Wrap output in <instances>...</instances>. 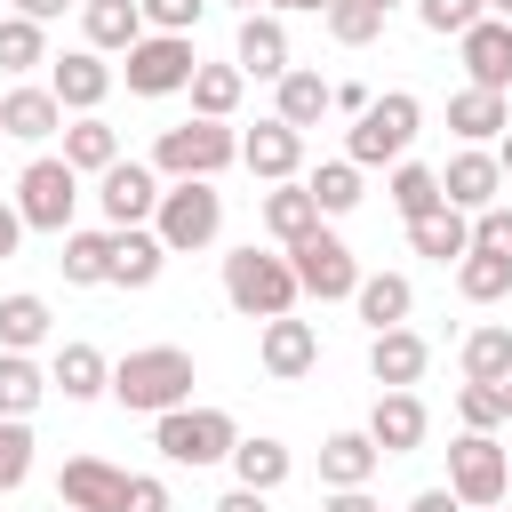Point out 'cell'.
<instances>
[{
    "instance_id": "cell-27",
    "label": "cell",
    "mask_w": 512,
    "mask_h": 512,
    "mask_svg": "<svg viewBox=\"0 0 512 512\" xmlns=\"http://www.w3.org/2000/svg\"><path fill=\"white\" fill-rule=\"evenodd\" d=\"M264 232H272L280 248L312 240V232H320V200H312L304 184H280V192H264Z\"/></svg>"
},
{
    "instance_id": "cell-9",
    "label": "cell",
    "mask_w": 512,
    "mask_h": 512,
    "mask_svg": "<svg viewBox=\"0 0 512 512\" xmlns=\"http://www.w3.org/2000/svg\"><path fill=\"white\" fill-rule=\"evenodd\" d=\"M288 264H296V288L304 296H320V304H336V296H360V256L336 240V232H312V240H296L288 248Z\"/></svg>"
},
{
    "instance_id": "cell-30",
    "label": "cell",
    "mask_w": 512,
    "mask_h": 512,
    "mask_svg": "<svg viewBox=\"0 0 512 512\" xmlns=\"http://www.w3.org/2000/svg\"><path fill=\"white\" fill-rule=\"evenodd\" d=\"M48 384H56L64 400H96V392H112V368H104L96 344H64V352L48 360Z\"/></svg>"
},
{
    "instance_id": "cell-19",
    "label": "cell",
    "mask_w": 512,
    "mask_h": 512,
    "mask_svg": "<svg viewBox=\"0 0 512 512\" xmlns=\"http://www.w3.org/2000/svg\"><path fill=\"white\" fill-rule=\"evenodd\" d=\"M48 88H56V104H64V112H96V104L112 96V64H104L96 48H72V56H56Z\"/></svg>"
},
{
    "instance_id": "cell-47",
    "label": "cell",
    "mask_w": 512,
    "mask_h": 512,
    "mask_svg": "<svg viewBox=\"0 0 512 512\" xmlns=\"http://www.w3.org/2000/svg\"><path fill=\"white\" fill-rule=\"evenodd\" d=\"M472 248L512 256V208H480V216H472Z\"/></svg>"
},
{
    "instance_id": "cell-17",
    "label": "cell",
    "mask_w": 512,
    "mask_h": 512,
    "mask_svg": "<svg viewBox=\"0 0 512 512\" xmlns=\"http://www.w3.org/2000/svg\"><path fill=\"white\" fill-rule=\"evenodd\" d=\"M424 368H432V344H424L416 328H384V336H368V376H376L384 392H408Z\"/></svg>"
},
{
    "instance_id": "cell-51",
    "label": "cell",
    "mask_w": 512,
    "mask_h": 512,
    "mask_svg": "<svg viewBox=\"0 0 512 512\" xmlns=\"http://www.w3.org/2000/svg\"><path fill=\"white\" fill-rule=\"evenodd\" d=\"M16 240H24V216H16V208H8V200H0V264H8V256H16Z\"/></svg>"
},
{
    "instance_id": "cell-5",
    "label": "cell",
    "mask_w": 512,
    "mask_h": 512,
    "mask_svg": "<svg viewBox=\"0 0 512 512\" xmlns=\"http://www.w3.org/2000/svg\"><path fill=\"white\" fill-rule=\"evenodd\" d=\"M416 128H424V104H416L408 88H392V96H376V104L352 120L344 160H352V168H384V160H400V152L416 144Z\"/></svg>"
},
{
    "instance_id": "cell-15",
    "label": "cell",
    "mask_w": 512,
    "mask_h": 512,
    "mask_svg": "<svg viewBox=\"0 0 512 512\" xmlns=\"http://www.w3.org/2000/svg\"><path fill=\"white\" fill-rule=\"evenodd\" d=\"M56 496H64L72 512H120L128 472H120V464H104V456H72V464L56 472Z\"/></svg>"
},
{
    "instance_id": "cell-52",
    "label": "cell",
    "mask_w": 512,
    "mask_h": 512,
    "mask_svg": "<svg viewBox=\"0 0 512 512\" xmlns=\"http://www.w3.org/2000/svg\"><path fill=\"white\" fill-rule=\"evenodd\" d=\"M368 104H376V96H368V88H360V80H344V88H336V112H352V120H360V112H368Z\"/></svg>"
},
{
    "instance_id": "cell-59",
    "label": "cell",
    "mask_w": 512,
    "mask_h": 512,
    "mask_svg": "<svg viewBox=\"0 0 512 512\" xmlns=\"http://www.w3.org/2000/svg\"><path fill=\"white\" fill-rule=\"evenodd\" d=\"M504 408H512V376H504Z\"/></svg>"
},
{
    "instance_id": "cell-32",
    "label": "cell",
    "mask_w": 512,
    "mask_h": 512,
    "mask_svg": "<svg viewBox=\"0 0 512 512\" xmlns=\"http://www.w3.org/2000/svg\"><path fill=\"white\" fill-rule=\"evenodd\" d=\"M320 112H336V88H328L320 72H288V80H280V104H272V120H288V128H312Z\"/></svg>"
},
{
    "instance_id": "cell-14",
    "label": "cell",
    "mask_w": 512,
    "mask_h": 512,
    "mask_svg": "<svg viewBox=\"0 0 512 512\" xmlns=\"http://www.w3.org/2000/svg\"><path fill=\"white\" fill-rule=\"evenodd\" d=\"M440 192H448V208H464V216L496 208V192H504V168H496V152L464 144V152H456V160L440 168Z\"/></svg>"
},
{
    "instance_id": "cell-29",
    "label": "cell",
    "mask_w": 512,
    "mask_h": 512,
    "mask_svg": "<svg viewBox=\"0 0 512 512\" xmlns=\"http://www.w3.org/2000/svg\"><path fill=\"white\" fill-rule=\"evenodd\" d=\"M352 304H360V320H368V328L384 336V328H408V312H416V288H408L400 272H368Z\"/></svg>"
},
{
    "instance_id": "cell-54",
    "label": "cell",
    "mask_w": 512,
    "mask_h": 512,
    "mask_svg": "<svg viewBox=\"0 0 512 512\" xmlns=\"http://www.w3.org/2000/svg\"><path fill=\"white\" fill-rule=\"evenodd\" d=\"M216 512H264V496L256 488H232V496H216Z\"/></svg>"
},
{
    "instance_id": "cell-53",
    "label": "cell",
    "mask_w": 512,
    "mask_h": 512,
    "mask_svg": "<svg viewBox=\"0 0 512 512\" xmlns=\"http://www.w3.org/2000/svg\"><path fill=\"white\" fill-rule=\"evenodd\" d=\"M72 0H16V16H32V24H56Z\"/></svg>"
},
{
    "instance_id": "cell-1",
    "label": "cell",
    "mask_w": 512,
    "mask_h": 512,
    "mask_svg": "<svg viewBox=\"0 0 512 512\" xmlns=\"http://www.w3.org/2000/svg\"><path fill=\"white\" fill-rule=\"evenodd\" d=\"M192 384H200V368H192V352H184V344H144V352H128V360L112 368V400H120V408H136V416L192 408Z\"/></svg>"
},
{
    "instance_id": "cell-16",
    "label": "cell",
    "mask_w": 512,
    "mask_h": 512,
    "mask_svg": "<svg viewBox=\"0 0 512 512\" xmlns=\"http://www.w3.org/2000/svg\"><path fill=\"white\" fill-rule=\"evenodd\" d=\"M232 56H240V72H256V80H288V72H296V64H288V24H280L272 8L240 16V40H232Z\"/></svg>"
},
{
    "instance_id": "cell-10",
    "label": "cell",
    "mask_w": 512,
    "mask_h": 512,
    "mask_svg": "<svg viewBox=\"0 0 512 512\" xmlns=\"http://www.w3.org/2000/svg\"><path fill=\"white\" fill-rule=\"evenodd\" d=\"M192 72H200V56H192V40H176V32H144V40L128 48V88H136V96H176V88H192Z\"/></svg>"
},
{
    "instance_id": "cell-57",
    "label": "cell",
    "mask_w": 512,
    "mask_h": 512,
    "mask_svg": "<svg viewBox=\"0 0 512 512\" xmlns=\"http://www.w3.org/2000/svg\"><path fill=\"white\" fill-rule=\"evenodd\" d=\"M488 16H504V24H512V0H488Z\"/></svg>"
},
{
    "instance_id": "cell-13",
    "label": "cell",
    "mask_w": 512,
    "mask_h": 512,
    "mask_svg": "<svg viewBox=\"0 0 512 512\" xmlns=\"http://www.w3.org/2000/svg\"><path fill=\"white\" fill-rule=\"evenodd\" d=\"M240 160H248V176H264V184H296V168H304V128L256 120V128L240 136Z\"/></svg>"
},
{
    "instance_id": "cell-58",
    "label": "cell",
    "mask_w": 512,
    "mask_h": 512,
    "mask_svg": "<svg viewBox=\"0 0 512 512\" xmlns=\"http://www.w3.org/2000/svg\"><path fill=\"white\" fill-rule=\"evenodd\" d=\"M232 8H248V16H256V8H264V0H232Z\"/></svg>"
},
{
    "instance_id": "cell-20",
    "label": "cell",
    "mask_w": 512,
    "mask_h": 512,
    "mask_svg": "<svg viewBox=\"0 0 512 512\" xmlns=\"http://www.w3.org/2000/svg\"><path fill=\"white\" fill-rule=\"evenodd\" d=\"M424 400L416 392H376V408H368V440L384 448V456H408V448H424Z\"/></svg>"
},
{
    "instance_id": "cell-43",
    "label": "cell",
    "mask_w": 512,
    "mask_h": 512,
    "mask_svg": "<svg viewBox=\"0 0 512 512\" xmlns=\"http://www.w3.org/2000/svg\"><path fill=\"white\" fill-rule=\"evenodd\" d=\"M480 16H488V0H416V24L440 32V40H464Z\"/></svg>"
},
{
    "instance_id": "cell-8",
    "label": "cell",
    "mask_w": 512,
    "mask_h": 512,
    "mask_svg": "<svg viewBox=\"0 0 512 512\" xmlns=\"http://www.w3.org/2000/svg\"><path fill=\"white\" fill-rule=\"evenodd\" d=\"M72 208H80V176L64 160H32L16 176V216L24 232H72Z\"/></svg>"
},
{
    "instance_id": "cell-37",
    "label": "cell",
    "mask_w": 512,
    "mask_h": 512,
    "mask_svg": "<svg viewBox=\"0 0 512 512\" xmlns=\"http://www.w3.org/2000/svg\"><path fill=\"white\" fill-rule=\"evenodd\" d=\"M32 344H48V304L40 296H0V352H32Z\"/></svg>"
},
{
    "instance_id": "cell-26",
    "label": "cell",
    "mask_w": 512,
    "mask_h": 512,
    "mask_svg": "<svg viewBox=\"0 0 512 512\" xmlns=\"http://www.w3.org/2000/svg\"><path fill=\"white\" fill-rule=\"evenodd\" d=\"M112 160H120V128H104L96 112H80V120L64 128V168H72V176H104Z\"/></svg>"
},
{
    "instance_id": "cell-2",
    "label": "cell",
    "mask_w": 512,
    "mask_h": 512,
    "mask_svg": "<svg viewBox=\"0 0 512 512\" xmlns=\"http://www.w3.org/2000/svg\"><path fill=\"white\" fill-rule=\"evenodd\" d=\"M296 264L288 256H264V248H232L224 256V304L240 320H288L296 312Z\"/></svg>"
},
{
    "instance_id": "cell-39",
    "label": "cell",
    "mask_w": 512,
    "mask_h": 512,
    "mask_svg": "<svg viewBox=\"0 0 512 512\" xmlns=\"http://www.w3.org/2000/svg\"><path fill=\"white\" fill-rule=\"evenodd\" d=\"M304 192L320 200V216H344V208H360V168H352V160H320V168L304 176Z\"/></svg>"
},
{
    "instance_id": "cell-18",
    "label": "cell",
    "mask_w": 512,
    "mask_h": 512,
    "mask_svg": "<svg viewBox=\"0 0 512 512\" xmlns=\"http://www.w3.org/2000/svg\"><path fill=\"white\" fill-rule=\"evenodd\" d=\"M456 48H464V72H472V88H496V96L512 88V24H504V16H480V24H472Z\"/></svg>"
},
{
    "instance_id": "cell-24",
    "label": "cell",
    "mask_w": 512,
    "mask_h": 512,
    "mask_svg": "<svg viewBox=\"0 0 512 512\" xmlns=\"http://www.w3.org/2000/svg\"><path fill=\"white\" fill-rule=\"evenodd\" d=\"M408 248L432 256V264H464V256H472V216H464V208H432V216L408 224Z\"/></svg>"
},
{
    "instance_id": "cell-41",
    "label": "cell",
    "mask_w": 512,
    "mask_h": 512,
    "mask_svg": "<svg viewBox=\"0 0 512 512\" xmlns=\"http://www.w3.org/2000/svg\"><path fill=\"white\" fill-rule=\"evenodd\" d=\"M32 64H48V32L32 16H8L0 24V72H32Z\"/></svg>"
},
{
    "instance_id": "cell-44",
    "label": "cell",
    "mask_w": 512,
    "mask_h": 512,
    "mask_svg": "<svg viewBox=\"0 0 512 512\" xmlns=\"http://www.w3.org/2000/svg\"><path fill=\"white\" fill-rule=\"evenodd\" d=\"M456 416H464V432H496V424H512L504 384H464V392H456Z\"/></svg>"
},
{
    "instance_id": "cell-11",
    "label": "cell",
    "mask_w": 512,
    "mask_h": 512,
    "mask_svg": "<svg viewBox=\"0 0 512 512\" xmlns=\"http://www.w3.org/2000/svg\"><path fill=\"white\" fill-rule=\"evenodd\" d=\"M96 208H104L112 232H136L144 216H160V168H144V160H112V168L96 176Z\"/></svg>"
},
{
    "instance_id": "cell-3",
    "label": "cell",
    "mask_w": 512,
    "mask_h": 512,
    "mask_svg": "<svg viewBox=\"0 0 512 512\" xmlns=\"http://www.w3.org/2000/svg\"><path fill=\"white\" fill-rule=\"evenodd\" d=\"M232 160H240V136H232L224 120H176V128H160V144H152V168L176 176V184H208V176L232 168Z\"/></svg>"
},
{
    "instance_id": "cell-35",
    "label": "cell",
    "mask_w": 512,
    "mask_h": 512,
    "mask_svg": "<svg viewBox=\"0 0 512 512\" xmlns=\"http://www.w3.org/2000/svg\"><path fill=\"white\" fill-rule=\"evenodd\" d=\"M240 64H200L192 72V120H232V104H240Z\"/></svg>"
},
{
    "instance_id": "cell-46",
    "label": "cell",
    "mask_w": 512,
    "mask_h": 512,
    "mask_svg": "<svg viewBox=\"0 0 512 512\" xmlns=\"http://www.w3.org/2000/svg\"><path fill=\"white\" fill-rule=\"evenodd\" d=\"M136 8H144V24H152V32H176V40L208 16V0H136Z\"/></svg>"
},
{
    "instance_id": "cell-23",
    "label": "cell",
    "mask_w": 512,
    "mask_h": 512,
    "mask_svg": "<svg viewBox=\"0 0 512 512\" xmlns=\"http://www.w3.org/2000/svg\"><path fill=\"white\" fill-rule=\"evenodd\" d=\"M448 128H456L464 144H488V136L504 144V128H512V104H504L496 88H456V96H448Z\"/></svg>"
},
{
    "instance_id": "cell-56",
    "label": "cell",
    "mask_w": 512,
    "mask_h": 512,
    "mask_svg": "<svg viewBox=\"0 0 512 512\" xmlns=\"http://www.w3.org/2000/svg\"><path fill=\"white\" fill-rule=\"evenodd\" d=\"M496 168H504V184H512V128H504V144H496Z\"/></svg>"
},
{
    "instance_id": "cell-60",
    "label": "cell",
    "mask_w": 512,
    "mask_h": 512,
    "mask_svg": "<svg viewBox=\"0 0 512 512\" xmlns=\"http://www.w3.org/2000/svg\"><path fill=\"white\" fill-rule=\"evenodd\" d=\"M0 24H8V16H0Z\"/></svg>"
},
{
    "instance_id": "cell-31",
    "label": "cell",
    "mask_w": 512,
    "mask_h": 512,
    "mask_svg": "<svg viewBox=\"0 0 512 512\" xmlns=\"http://www.w3.org/2000/svg\"><path fill=\"white\" fill-rule=\"evenodd\" d=\"M232 472H240V488H256V496H272L288 472H296V456L272 440V432H256V440H240L232 448Z\"/></svg>"
},
{
    "instance_id": "cell-42",
    "label": "cell",
    "mask_w": 512,
    "mask_h": 512,
    "mask_svg": "<svg viewBox=\"0 0 512 512\" xmlns=\"http://www.w3.org/2000/svg\"><path fill=\"white\" fill-rule=\"evenodd\" d=\"M376 32H384V8H376V0H336V8H328V40L368 48Z\"/></svg>"
},
{
    "instance_id": "cell-49",
    "label": "cell",
    "mask_w": 512,
    "mask_h": 512,
    "mask_svg": "<svg viewBox=\"0 0 512 512\" xmlns=\"http://www.w3.org/2000/svg\"><path fill=\"white\" fill-rule=\"evenodd\" d=\"M408 512H464V496H456V488H416Z\"/></svg>"
},
{
    "instance_id": "cell-4",
    "label": "cell",
    "mask_w": 512,
    "mask_h": 512,
    "mask_svg": "<svg viewBox=\"0 0 512 512\" xmlns=\"http://www.w3.org/2000/svg\"><path fill=\"white\" fill-rule=\"evenodd\" d=\"M152 448L168 456V464H224L232 448H240V424L224 416V408H168V416H152Z\"/></svg>"
},
{
    "instance_id": "cell-6",
    "label": "cell",
    "mask_w": 512,
    "mask_h": 512,
    "mask_svg": "<svg viewBox=\"0 0 512 512\" xmlns=\"http://www.w3.org/2000/svg\"><path fill=\"white\" fill-rule=\"evenodd\" d=\"M152 232H160V248H168V256L208 248V240L224 232V192H216V184H168V192H160Z\"/></svg>"
},
{
    "instance_id": "cell-7",
    "label": "cell",
    "mask_w": 512,
    "mask_h": 512,
    "mask_svg": "<svg viewBox=\"0 0 512 512\" xmlns=\"http://www.w3.org/2000/svg\"><path fill=\"white\" fill-rule=\"evenodd\" d=\"M448 488H456L464 504L496 512L504 488H512V456H504V440H496V432H464V440L448 448Z\"/></svg>"
},
{
    "instance_id": "cell-40",
    "label": "cell",
    "mask_w": 512,
    "mask_h": 512,
    "mask_svg": "<svg viewBox=\"0 0 512 512\" xmlns=\"http://www.w3.org/2000/svg\"><path fill=\"white\" fill-rule=\"evenodd\" d=\"M456 288H464L472 304H496V296H512V256H488V248H472V256L456 264Z\"/></svg>"
},
{
    "instance_id": "cell-21",
    "label": "cell",
    "mask_w": 512,
    "mask_h": 512,
    "mask_svg": "<svg viewBox=\"0 0 512 512\" xmlns=\"http://www.w3.org/2000/svg\"><path fill=\"white\" fill-rule=\"evenodd\" d=\"M376 464H384V448L368 432H328L320 440V488H368Z\"/></svg>"
},
{
    "instance_id": "cell-48",
    "label": "cell",
    "mask_w": 512,
    "mask_h": 512,
    "mask_svg": "<svg viewBox=\"0 0 512 512\" xmlns=\"http://www.w3.org/2000/svg\"><path fill=\"white\" fill-rule=\"evenodd\" d=\"M120 512H176V496H168V480H152V472H128V496H120Z\"/></svg>"
},
{
    "instance_id": "cell-28",
    "label": "cell",
    "mask_w": 512,
    "mask_h": 512,
    "mask_svg": "<svg viewBox=\"0 0 512 512\" xmlns=\"http://www.w3.org/2000/svg\"><path fill=\"white\" fill-rule=\"evenodd\" d=\"M160 264H168V248H160V232H112V288H152L160 280Z\"/></svg>"
},
{
    "instance_id": "cell-45",
    "label": "cell",
    "mask_w": 512,
    "mask_h": 512,
    "mask_svg": "<svg viewBox=\"0 0 512 512\" xmlns=\"http://www.w3.org/2000/svg\"><path fill=\"white\" fill-rule=\"evenodd\" d=\"M24 472H32V424L0 416V488H24Z\"/></svg>"
},
{
    "instance_id": "cell-50",
    "label": "cell",
    "mask_w": 512,
    "mask_h": 512,
    "mask_svg": "<svg viewBox=\"0 0 512 512\" xmlns=\"http://www.w3.org/2000/svg\"><path fill=\"white\" fill-rule=\"evenodd\" d=\"M320 512H384V504H376L368 488H328V504H320Z\"/></svg>"
},
{
    "instance_id": "cell-55",
    "label": "cell",
    "mask_w": 512,
    "mask_h": 512,
    "mask_svg": "<svg viewBox=\"0 0 512 512\" xmlns=\"http://www.w3.org/2000/svg\"><path fill=\"white\" fill-rule=\"evenodd\" d=\"M264 8H312V16H328L336 0H264Z\"/></svg>"
},
{
    "instance_id": "cell-36",
    "label": "cell",
    "mask_w": 512,
    "mask_h": 512,
    "mask_svg": "<svg viewBox=\"0 0 512 512\" xmlns=\"http://www.w3.org/2000/svg\"><path fill=\"white\" fill-rule=\"evenodd\" d=\"M512 376V328H472L464 336V384H504Z\"/></svg>"
},
{
    "instance_id": "cell-38",
    "label": "cell",
    "mask_w": 512,
    "mask_h": 512,
    "mask_svg": "<svg viewBox=\"0 0 512 512\" xmlns=\"http://www.w3.org/2000/svg\"><path fill=\"white\" fill-rule=\"evenodd\" d=\"M392 208L416 224V216H432V208H448V192H440V168H416V160H400L392 168Z\"/></svg>"
},
{
    "instance_id": "cell-25",
    "label": "cell",
    "mask_w": 512,
    "mask_h": 512,
    "mask_svg": "<svg viewBox=\"0 0 512 512\" xmlns=\"http://www.w3.org/2000/svg\"><path fill=\"white\" fill-rule=\"evenodd\" d=\"M80 32H88V48H96V56H104V48H120V56H128L152 24H144V8H136V0H88V8H80Z\"/></svg>"
},
{
    "instance_id": "cell-33",
    "label": "cell",
    "mask_w": 512,
    "mask_h": 512,
    "mask_svg": "<svg viewBox=\"0 0 512 512\" xmlns=\"http://www.w3.org/2000/svg\"><path fill=\"white\" fill-rule=\"evenodd\" d=\"M64 280L72 288H104L112 280V232H64Z\"/></svg>"
},
{
    "instance_id": "cell-34",
    "label": "cell",
    "mask_w": 512,
    "mask_h": 512,
    "mask_svg": "<svg viewBox=\"0 0 512 512\" xmlns=\"http://www.w3.org/2000/svg\"><path fill=\"white\" fill-rule=\"evenodd\" d=\"M40 400H48V376L32 368V352H0V416H16V424H24Z\"/></svg>"
},
{
    "instance_id": "cell-12",
    "label": "cell",
    "mask_w": 512,
    "mask_h": 512,
    "mask_svg": "<svg viewBox=\"0 0 512 512\" xmlns=\"http://www.w3.org/2000/svg\"><path fill=\"white\" fill-rule=\"evenodd\" d=\"M256 360H264V376L272 384H296V376H312L320 368V328L312 320H264V344H256Z\"/></svg>"
},
{
    "instance_id": "cell-22",
    "label": "cell",
    "mask_w": 512,
    "mask_h": 512,
    "mask_svg": "<svg viewBox=\"0 0 512 512\" xmlns=\"http://www.w3.org/2000/svg\"><path fill=\"white\" fill-rule=\"evenodd\" d=\"M64 128V104H56V88H8L0 96V136H16V144H40V136H56Z\"/></svg>"
}]
</instances>
